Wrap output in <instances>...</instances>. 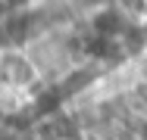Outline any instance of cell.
Masks as SVG:
<instances>
[{
	"label": "cell",
	"instance_id": "obj_1",
	"mask_svg": "<svg viewBox=\"0 0 147 140\" xmlns=\"http://www.w3.org/2000/svg\"><path fill=\"white\" fill-rule=\"evenodd\" d=\"M0 81L16 87V84L31 81V69L19 53H0Z\"/></svg>",
	"mask_w": 147,
	"mask_h": 140
}]
</instances>
